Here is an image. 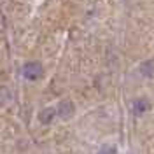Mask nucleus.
<instances>
[{
    "instance_id": "3",
    "label": "nucleus",
    "mask_w": 154,
    "mask_h": 154,
    "mask_svg": "<svg viewBox=\"0 0 154 154\" xmlns=\"http://www.w3.org/2000/svg\"><path fill=\"white\" fill-rule=\"evenodd\" d=\"M56 109H53V107H46L44 110H40V114H38V121L42 123V125H49V123H53V119L56 117Z\"/></svg>"
},
{
    "instance_id": "5",
    "label": "nucleus",
    "mask_w": 154,
    "mask_h": 154,
    "mask_svg": "<svg viewBox=\"0 0 154 154\" xmlns=\"http://www.w3.org/2000/svg\"><path fill=\"white\" fill-rule=\"evenodd\" d=\"M140 72L144 74L145 77H152L154 75V61L152 60H147L140 65Z\"/></svg>"
},
{
    "instance_id": "4",
    "label": "nucleus",
    "mask_w": 154,
    "mask_h": 154,
    "mask_svg": "<svg viewBox=\"0 0 154 154\" xmlns=\"http://www.w3.org/2000/svg\"><path fill=\"white\" fill-rule=\"evenodd\" d=\"M149 110V102L145 98H138L133 102V114L135 116H144Z\"/></svg>"
},
{
    "instance_id": "2",
    "label": "nucleus",
    "mask_w": 154,
    "mask_h": 154,
    "mask_svg": "<svg viewBox=\"0 0 154 154\" xmlns=\"http://www.w3.org/2000/svg\"><path fill=\"white\" fill-rule=\"evenodd\" d=\"M74 103L70 102V100H61L56 107V114L61 117V119H70L72 116H74Z\"/></svg>"
},
{
    "instance_id": "6",
    "label": "nucleus",
    "mask_w": 154,
    "mask_h": 154,
    "mask_svg": "<svg viewBox=\"0 0 154 154\" xmlns=\"http://www.w3.org/2000/svg\"><path fill=\"white\" fill-rule=\"evenodd\" d=\"M98 154H116V147H114V145H105V147H103Z\"/></svg>"
},
{
    "instance_id": "1",
    "label": "nucleus",
    "mask_w": 154,
    "mask_h": 154,
    "mask_svg": "<svg viewBox=\"0 0 154 154\" xmlns=\"http://www.w3.org/2000/svg\"><path fill=\"white\" fill-rule=\"evenodd\" d=\"M21 72H23V77H25V79H28V81H37V79L42 77L44 68H42V65L37 63V61H28V63L23 65Z\"/></svg>"
}]
</instances>
